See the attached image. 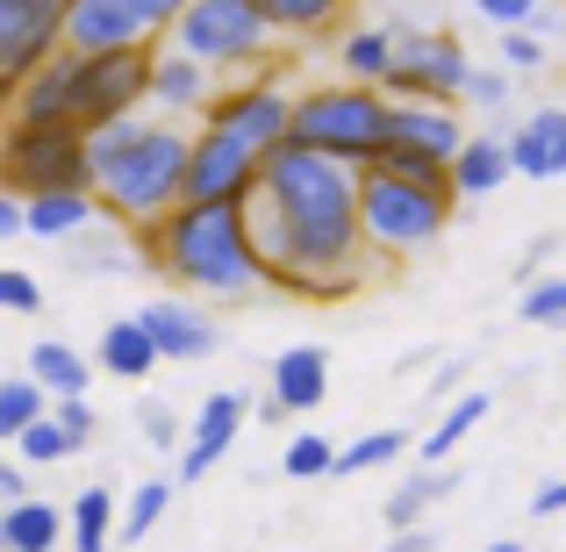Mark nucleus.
<instances>
[{
    "instance_id": "nucleus-1",
    "label": "nucleus",
    "mask_w": 566,
    "mask_h": 552,
    "mask_svg": "<svg viewBox=\"0 0 566 552\" xmlns=\"http://www.w3.org/2000/svg\"><path fill=\"white\" fill-rule=\"evenodd\" d=\"M366 166L323 158L308 144H280L265 180L251 194V237L265 251L273 288L294 294H352L366 280V216H359Z\"/></svg>"
},
{
    "instance_id": "nucleus-2",
    "label": "nucleus",
    "mask_w": 566,
    "mask_h": 552,
    "mask_svg": "<svg viewBox=\"0 0 566 552\" xmlns=\"http://www.w3.org/2000/svg\"><path fill=\"white\" fill-rule=\"evenodd\" d=\"M144 244H151V265L172 288L208 294V302H251V294L273 288L265 251L251 237V201H187Z\"/></svg>"
},
{
    "instance_id": "nucleus-3",
    "label": "nucleus",
    "mask_w": 566,
    "mask_h": 552,
    "mask_svg": "<svg viewBox=\"0 0 566 552\" xmlns=\"http://www.w3.org/2000/svg\"><path fill=\"white\" fill-rule=\"evenodd\" d=\"M187 166L193 137L151 115H123V123L94 129V194L115 222L151 237L172 208H187Z\"/></svg>"
},
{
    "instance_id": "nucleus-4",
    "label": "nucleus",
    "mask_w": 566,
    "mask_h": 552,
    "mask_svg": "<svg viewBox=\"0 0 566 552\" xmlns=\"http://www.w3.org/2000/svg\"><path fill=\"white\" fill-rule=\"evenodd\" d=\"M151 51L123 58H72L57 51L43 72H29L8 101V123H72V129H108L123 115H137V101H151Z\"/></svg>"
},
{
    "instance_id": "nucleus-5",
    "label": "nucleus",
    "mask_w": 566,
    "mask_h": 552,
    "mask_svg": "<svg viewBox=\"0 0 566 552\" xmlns=\"http://www.w3.org/2000/svg\"><path fill=\"white\" fill-rule=\"evenodd\" d=\"M387 123H395V101L380 86L337 80V86H316V94H294V137L287 144H308V152L345 158V166H380Z\"/></svg>"
},
{
    "instance_id": "nucleus-6",
    "label": "nucleus",
    "mask_w": 566,
    "mask_h": 552,
    "mask_svg": "<svg viewBox=\"0 0 566 552\" xmlns=\"http://www.w3.org/2000/svg\"><path fill=\"white\" fill-rule=\"evenodd\" d=\"M452 187H423V180H401L387 166H366L359 180V216H366V244L380 259H409V251L438 244L444 222H452Z\"/></svg>"
},
{
    "instance_id": "nucleus-7",
    "label": "nucleus",
    "mask_w": 566,
    "mask_h": 552,
    "mask_svg": "<svg viewBox=\"0 0 566 552\" xmlns=\"http://www.w3.org/2000/svg\"><path fill=\"white\" fill-rule=\"evenodd\" d=\"M0 180L22 201H36V194H94V137L72 123H8Z\"/></svg>"
},
{
    "instance_id": "nucleus-8",
    "label": "nucleus",
    "mask_w": 566,
    "mask_h": 552,
    "mask_svg": "<svg viewBox=\"0 0 566 552\" xmlns=\"http://www.w3.org/2000/svg\"><path fill=\"white\" fill-rule=\"evenodd\" d=\"M172 51L201 58L208 72H237V65H265L280 51V29L251 0H193L172 22Z\"/></svg>"
},
{
    "instance_id": "nucleus-9",
    "label": "nucleus",
    "mask_w": 566,
    "mask_h": 552,
    "mask_svg": "<svg viewBox=\"0 0 566 552\" xmlns=\"http://www.w3.org/2000/svg\"><path fill=\"white\" fill-rule=\"evenodd\" d=\"M467 137L473 129H459V115L444 108V101H395L380 166L401 173V180H423V187H452V166H459V152H467Z\"/></svg>"
},
{
    "instance_id": "nucleus-10",
    "label": "nucleus",
    "mask_w": 566,
    "mask_h": 552,
    "mask_svg": "<svg viewBox=\"0 0 566 552\" xmlns=\"http://www.w3.org/2000/svg\"><path fill=\"white\" fill-rule=\"evenodd\" d=\"M467 51H459V37H444V29H395V80H387V94L395 101H467Z\"/></svg>"
},
{
    "instance_id": "nucleus-11",
    "label": "nucleus",
    "mask_w": 566,
    "mask_h": 552,
    "mask_svg": "<svg viewBox=\"0 0 566 552\" xmlns=\"http://www.w3.org/2000/svg\"><path fill=\"white\" fill-rule=\"evenodd\" d=\"M265 180V152H251L230 129H193V166H187V201H251Z\"/></svg>"
},
{
    "instance_id": "nucleus-12",
    "label": "nucleus",
    "mask_w": 566,
    "mask_h": 552,
    "mask_svg": "<svg viewBox=\"0 0 566 552\" xmlns=\"http://www.w3.org/2000/svg\"><path fill=\"white\" fill-rule=\"evenodd\" d=\"M65 51V8L57 0H0V80L22 86Z\"/></svg>"
},
{
    "instance_id": "nucleus-13",
    "label": "nucleus",
    "mask_w": 566,
    "mask_h": 552,
    "mask_svg": "<svg viewBox=\"0 0 566 552\" xmlns=\"http://www.w3.org/2000/svg\"><path fill=\"white\" fill-rule=\"evenodd\" d=\"M208 129H230V137L251 144V152L273 158L280 144L294 137V101H287V86H280V80H244V86H230V94H216Z\"/></svg>"
},
{
    "instance_id": "nucleus-14",
    "label": "nucleus",
    "mask_w": 566,
    "mask_h": 552,
    "mask_svg": "<svg viewBox=\"0 0 566 552\" xmlns=\"http://www.w3.org/2000/svg\"><path fill=\"white\" fill-rule=\"evenodd\" d=\"M158 29L144 22L129 0H72L65 8V51L72 58H123V51H151Z\"/></svg>"
},
{
    "instance_id": "nucleus-15",
    "label": "nucleus",
    "mask_w": 566,
    "mask_h": 552,
    "mask_svg": "<svg viewBox=\"0 0 566 552\" xmlns=\"http://www.w3.org/2000/svg\"><path fill=\"white\" fill-rule=\"evenodd\" d=\"M244 416H251L244 387H216V395L201 402V416H193V430H187V452H180V473H172V481H201V473H216V459H230Z\"/></svg>"
},
{
    "instance_id": "nucleus-16",
    "label": "nucleus",
    "mask_w": 566,
    "mask_h": 552,
    "mask_svg": "<svg viewBox=\"0 0 566 552\" xmlns=\"http://www.w3.org/2000/svg\"><path fill=\"white\" fill-rule=\"evenodd\" d=\"M144 316V331L158 337V352H166V360H208V352H216V337H222V323L208 316L201 302H144L137 309Z\"/></svg>"
},
{
    "instance_id": "nucleus-17",
    "label": "nucleus",
    "mask_w": 566,
    "mask_h": 552,
    "mask_svg": "<svg viewBox=\"0 0 566 552\" xmlns=\"http://www.w3.org/2000/svg\"><path fill=\"white\" fill-rule=\"evenodd\" d=\"M273 395H280L287 416L323 409V402H331V352H323V345H287L273 360Z\"/></svg>"
},
{
    "instance_id": "nucleus-18",
    "label": "nucleus",
    "mask_w": 566,
    "mask_h": 552,
    "mask_svg": "<svg viewBox=\"0 0 566 552\" xmlns=\"http://www.w3.org/2000/svg\"><path fill=\"white\" fill-rule=\"evenodd\" d=\"M151 108H166V123L172 115H193V108H216V86H208V65L201 58H187V51H158V65H151Z\"/></svg>"
},
{
    "instance_id": "nucleus-19",
    "label": "nucleus",
    "mask_w": 566,
    "mask_h": 552,
    "mask_svg": "<svg viewBox=\"0 0 566 552\" xmlns=\"http://www.w3.org/2000/svg\"><path fill=\"white\" fill-rule=\"evenodd\" d=\"M510 173H516L510 137H502V129H473V137H467V152H459V166H452V187L467 194V201H481V194L510 187Z\"/></svg>"
},
{
    "instance_id": "nucleus-20",
    "label": "nucleus",
    "mask_w": 566,
    "mask_h": 552,
    "mask_svg": "<svg viewBox=\"0 0 566 552\" xmlns=\"http://www.w3.org/2000/svg\"><path fill=\"white\" fill-rule=\"evenodd\" d=\"M510 152H516V173H524V180H559L566 173V108H538L510 137Z\"/></svg>"
},
{
    "instance_id": "nucleus-21",
    "label": "nucleus",
    "mask_w": 566,
    "mask_h": 552,
    "mask_svg": "<svg viewBox=\"0 0 566 552\" xmlns=\"http://www.w3.org/2000/svg\"><path fill=\"white\" fill-rule=\"evenodd\" d=\"M444 496H459V473H452V467H423V473H401V481H395V496L380 502L387 531H423V517L438 510Z\"/></svg>"
},
{
    "instance_id": "nucleus-22",
    "label": "nucleus",
    "mask_w": 566,
    "mask_h": 552,
    "mask_svg": "<svg viewBox=\"0 0 566 552\" xmlns=\"http://www.w3.org/2000/svg\"><path fill=\"white\" fill-rule=\"evenodd\" d=\"M166 352H158V337L144 331V316H115L108 331H101V352H94V366L101 373H115V381H144Z\"/></svg>"
},
{
    "instance_id": "nucleus-23",
    "label": "nucleus",
    "mask_w": 566,
    "mask_h": 552,
    "mask_svg": "<svg viewBox=\"0 0 566 552\" xmlns=\"http://www.w3.org/2000/svg\"><path fill=\"white\" fill-rule=\"evenodd\" d=\"M57 539H72V517H57V502H8L0 510L8 552H57Z\"/></svg>"
},
{
    "instance_id": "nucleus-24",
    "label": "nucleus",
    "mask_w": 566,
    "mask_h": 552,
    "mask_svg": "<svg viewBox=\"0 0 566 552\" xmlns=\"http://www.w3.org/2000/svg\"><path fill=\"white\" fill-rule=\"evenodd\" d=\"M22 373L51 387V402H72V395H86V387H94V360H80L65 337H43V345H29V366H22Z\"/></svg>"
},
{
    "instance_id": "nucleus-25",
    "label": "nucleus",
    "mask_w": 566,
    "mask_h": 552,
    "mask_svg": "<svg viewBox=\"0 0 566 552\" xmlns=\"http://www.w3.org/2000/svg\"><path fill=\"white\" fill-rule=\"evenodd\" d=\"M337 65L359 86H387L395 80V29H352V37L337 43Z\"/></svg>"
},
{
    "instance_id": "nucleus-26",
    "label": "nucleus",
    "mask_w": 566,
    "mask_h": 552,
    "mask_svg": "<svg viewBox=\"0 0 566 552\" xmlns=\"http://www.w3.org/2000/svg\"><path fill=\"white\" fill-rule=\"evenodd\" d=\"M94 216H108L101 194H36V201H29V237H72Z\"/></svg>"
},
{
    "instance_id": "nucleus-27",
    "label": "nucleus",
    "mask_w": 566,
    "mask_h": 552,
    "mask_svg": "<svg viewBox=\"0 0 566 552\" xmlns=\"http://www.w3.org/2000/svg\"><path fill=\"white\" fill-rule=\"evenodd\" d=\"M72 552H108V539H123V531H115V496L108 488H80V496H72Z\"/></svg>"
},
{
    "instance_id": "nucleus-28",
    "label": "nucleus",
    "mask_w": 566,
    "mask_h": 552,
    "mask_svg": "<svg viewBox=\"0 0 566 552\" xmlns=\"http://www.w3.org/2000/svg\"><path fill=\"white\" fill-rule=\"evenodd\" d=\"M43 416H51V387L29 381V373H8V381H0V445H14L29 424H43Z\"/></svg>"
},
{
    "instance_id": "nucleus-29",
    "label": "nucleus",
    "mask_w": 566,
    "mask_h": 552,
    "mask_svg": "<svg viewBox=\"0 0 566 552\" xmlns=\"http://www.w3.org/2000/svg\"><path fill=\"white\" fill-rule=\"evenodd\" d=\"M488 409H495V402H488V387H467V395H459V402H452V409H444V416H438V430H430V438H423V445H416V452H423V459H430V467H444V459H452V452H459V438H467V430H473V424H481V416H488Z\"/></svg>"
},
{
    "instance_id": "nucleus-30",
    "label": "nucleus",
    "mask_w": 566,
    "mask_h": 552,
    "mask_svg": "<svg viewBox=\"0 0 566 552\" xmlns=\"http://www.w3.org/2000/svg\"><path fill=\"white\" fill-rule=\"evenodd\" d=\"M251 8H259L280 37H323V29H337L345 0H251Z\"/></svg>"
},
{
    "instance_id": "nucleus-31",
    "label": "nucleus",
    "mask_w": 566,
    "mask_h": 552,
    "mask_svg": "<svg viewBox=\"0 0 566 552\" xmlns=\"http://www.w3.org/2000/svg\"><path fill=\"white\" fill-rule=\"evenodd\" d=\"M401 452H409V430H366L359 445H345V452H337V473H374V467H401Z\"/></svg>"
},
{
    "instance_id": "nucleus-32",
    "label": "nucleus",
    "mask_w": 566,
    "mask_h": 552,
    "mask_svg": "<svg viewBox=\"0 0 566 552\" xmlns=\"http://www.w3.org/2000/svg\"><path fill=\"white\" fill-rule=\"evenodd\" d=\"M80 445H72V430L57 424V416H43V424H29L22 438H14V459L22 467H57V459H72Z\"/></svg>"
},
{
    "instance_id": "nucleus-33",
    "label": "nucleus",
    "mask_w": 566,
    "mask_h": 552,
    "mask_svg": "<svg viewBox=\"0 0 566 552\" xmlns=\"http://www.w3.org/2000/svg\"><path fill=\"white\" fill-rule=\"evenodd\" d=\"M166 502H172V481H137V488H129V510H123V545L151 539V531H158V517H166Z\"/></svg>"
},
{
    "instance_id": "nucleus-34",
    "label": "nucleus",
    "mask_w": 566,
    "mask_h": 552,
    "mask_svg": "<svg viewBox=\"0 0 566 552\" xmlns=\"http://www.w3.org/2000/svg\"><path fill=\"white\" fill-rule=\"evenodd\" d=\"M280 473H294V481H323V473H337V445L316 438V430H302V438H287Z\"/></svg>"
},
{
    "instance_id": "nucleus-35",
    "label": "nucleus",
    "mask_w": 566,
    "mask_h": 552,
    "mask_svg": "<svg viewBox=\"0 0 566 552\" xmlns=\"http://www.w3.org/2000/svg\"><path fill=\"white\" fill-rule=\"evenodd\" d=\"M516 316H524V323H538V331L566 323V273H553V280H531V288H524V302H516Z\"/></svg>"
},
{
    "instance_id": "nucleus-36",
    "label": "nucleus",
    "mask_w": 566,
    "mask_h": 552,
    "mask_svg": "<svg viewBox=\"0 0 566 552\" xmlns=\"http://www.w3.org/2000/svg\"><path fill=\"white\" fill-rule=\"evenodd\" d=\"M495 29H538L545 22V0H473Z\"/></svg>"
},
{
    "instance_id": "nucleus-37",
    "label": "nucleus",
    "mask_w": 566,
    "mask_h": 552,
    "mask_svg": "<svg viewBox=\"0 0 566 552\" xmlns=\"http://www.w3.org/2000/svg\"><path fill=\"white\" fill-rule=\"evenodd\" d=\"M502 65H510V72H538L545 65L538 29H502Z\"/></svg>"
},
{
    "instance_id": "nucleus-38",
    "label": "nucleus",
    "mask_w": 566,
    "mask_h": 552,
    "mask_svg": "<svg viewBox=\"0 0 566 552\" xmlns=\"http://www.w3.org/2000/svg\"><path fill=\"white\" fill-rule=\"evenodd\" d=\"M137 430L158 445V452H172V445H180V416H172L166 402H137Z\"/></svg>"
},
{
    "instance_id": "nucleus-39",
    "label": "nucleus",
    "mask_w": 566,
    "mask_h": 552,
    "mask_svg": "<svg viewBox=\"0 0 566 552\" xmlns=\"http://www.w3.org/2000/svg\"><path fill=\"white\" fill-rule=\"evenodd\" d=\"M51 416H57V424L72 430V445H80V452H86V445H94L101 416H94V402H86V395H72V402H51Z\"/></svg>"
},
{
    "instance_id": "nucleus-40",
    "label": "nucleus",
    "mask_w": 566,
    "mask_h": 552,
    "mask_svg": "<svg viewBox=\"0 0 566 552\" xmlns=\"http://www.w3.org/2000/svg\"><path fill=\"white\" fill-rule=\"evenodd\" d=\"M0 302H8L14 316H36V309H43V288L22 273V265H8V273H0Z\"/></svg>"
},
{
    "instance_id": "nucleus-41",
    "label": "nucleus",
    "mask_w": 566,
    "mask_h": 552,
    "mask_svg": "<svg viewBox=\"0 0 566 552\" xmlns=\"http://www.w3.org/2000/svg\"><path fill=\"white\" fill-rule=\"evenodd\" d=\"M510 101V72H473L467 80V108H502Z\"/></svg>"
},
{
    "instance_id": "nucleus-42",
    "label": "nucleus",
    "mask_w": 566,
    "mask_h": 552,
    "mask_svg": "<svg viewBox=\"0 0 566 552\" xmlns=\"http://www.w3.org/2000/svg\"><path fill=\"white\" fill-rule=\"evenodd\" d=\"M8 502H36L29 496V467L22 459H0V510H8Z\"/></svg>"
},
{
    "instance_id": "nucleus-43",
    "label": "nucleus",
    "mask_w": 566,
    "mask_h": 552,
    "mask_svg": "<svg viewBox=\"0 0 566 552\" xmlns=\"http://www.w3.org/2000/svg\"><path fill=\"white\" fill-rule=\"evenodd\" d=\"M129 8H137L151 29H172V22H180V14L193 8V0H129Z\"/></svg>"
},
{
    "instance_id": "nucleus-44",
    "label": "nucleus",
    "mask_w": 566,
    "mask_h": 552,
    "mask_svg": "<svg viewBox=\"0 0 566 552\" xmlns=\"http://www.w3.org/2000/svg\"><path fill=\"white\" fill-rule=\"evenodd\" d=\"M0 237H29V201L22 194H0Z\"/></svg>"
},
{
    "instance_id": "nucleus-45",
    "label": "nucleus",
    "mask_w": 566,
    "mask_h": 552,
    "mask_svg": "<svg viewBox=\"0 0 566 552\" xmlns=\"http://www.w3.org/2000/svg\"><path fill=\"white\" fill-rule=\"evenodd\" d=\"M387 552H438V531H395Z\"/></svg>"
},
{
    "instance_id": "nucleus-46",
    "label": "nucleus",
    "mask_w": 566,
    "mask_h": 552,
    "mask_svg": "<svg viewBox=\"0 0 566 552\" xmlns=\"http://www.w3.org/2000/svg\"><path fill=\"white\" fill-rule=\"evenodd\" d=\"M531 510H538V517H559L566 510V481H545L538 496H531Z\"/></svg>"
},
{
    "instance_id": "nucleus-47",
    "label": "nucleus",
    "mask_w": 566,
    "mask_h": 552,
    "mask_svg": "<svg viewBox=\"0 0 566 552\" xmlns=\"http://www.w3.org/2000/svg\"><path fill=\"white\" fill-rule=\"evenodd\" d=\"M488 552H524V539H495V545H488Z\"/></svg>"
},
{
    "instance_id": "nucleus-48",
    "label": "nucleus",
    "mask_w": 566,
    "mask_h": 552,
    "mask_svg": "<svg viewBox=\"0 0 566 552\" xmlns=\"http://www.w3.org/2000/svg\"><path fill=\"white\" fill-rule=\"evenodd\" d=\"M57 8H72V0H57Z\"/></svg>"
}]
</instances>
